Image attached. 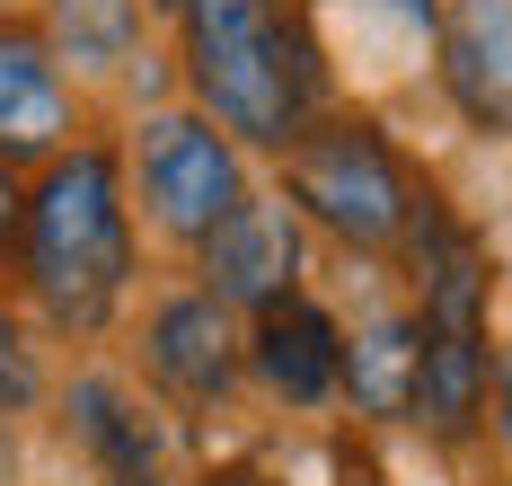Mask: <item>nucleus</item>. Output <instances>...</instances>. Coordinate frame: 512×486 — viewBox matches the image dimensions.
I'll use <instances>...</instances> for the list:
<instances>
[{
	"mask_svg": "<svg viewBox=\"0 0 512 486\" xmlns=\"http://www.w3.org/2000/svg\"><path fill=\"white\" fill-rule=\"evenodd\" d=\"M195 98L248 142H292L318 98V45L292 0H186Z\"/></svg>",
	"mask_w": 512,
	"mask_h": 486,
	"instance_id": "nucleus-1",
	"label": "nucleus"
},
{
	"mask_svg": "<svg viewBox=\"0 0 512 486\" xmlns=\"http://www.w3.org/2000/svg\"><path fill=\"white\" fill-rule=\"evenodd\" d=\"M27 283L62 327H106L133 274V230H124V186L106 151H71L45 168L27 204Z\"/></svg>",
	"mask_w": 512,
	"mask_h": 486,
	"instance_id": "nucleus-2",
	"label": "nucleus"
},
{
	"mask_svg": "<svg viewBox=\"0 0 512 486\" xmlns=\"http://www.w3.org/2000/svg\"><path fill=\"white\" fill-rule=\"evenodd\" d=\"M292 204L354 248H389L415 230V213L433 195H415L407 160L371 124H318V133H292Z\"/></svg>",
	"mask_w": 512,
	"mask_h": 486,
	"instance_id": "nucleus-3",
	"label": "nucleus"
},
{
	"mask_svg": "<svg viewBox=\"0 0 512 486\" xmlns=\"http://www.w3.org/2000/svg\"><path fill=\"white\" fill-rule=\"evenodd\" d=\"M142 195H151V213L168 221L177 239H212L248 186H239V160H230V142H221L212 124L159 115L151 133H142Z\"/></svg>",
	"mask_w": 512,
	"mask_h": 486,
	"instance_id": "nucleus-4",
	"label": "nucleus"
},
{
	"mask_svg": "<svg viewBox=\"0 0 512 486\" xmlns=\"http://www.w3.org/2000/svg\"><path fill=\"white\" fill-rule=\"evenodd\" d=\"M204 274H212V301H221V310H265V301H283L292 274H301V221H292V204L239 195L230 221L204 239Z\"/></svg>",
	"mask_w": 512,
	"mask_h": 486,
	"instance_id": "nucleus-5",
	"label": "nucleus"
},
{
	"mask_svg": "<svg viewBox=\"0 0 512 486\" xmlns=\"http://www.w3.org/2000/svg\"><path fill=\"white\" fill-rule=\"evenodd\" d=\"M248 354H256V372H265V389L292 398V407H318V398L336 389V372H345L336 319H327L318 301H301V292H283V301L256 310V345Z\"/></svg>",
	"mask_w": 512,
	"mask_h": 486,
	"instance_id": "nucleus-6",
	"label": "nucleus"
},
{
	"mask_svg": "<svg viewBox=\"0 0 512 486\" xmlns=\"http://www.w3.org/2000/svg\"><path fill=\"white\" fill-rule=\"evenodd\" d=\"M442 80L477 124L512 133V0H460L442 18Z\"/></svg>",
	"mask_w": 512,
	"mask_h": 486,
	"instance_id": "nucleus-7",
	"label": "nucleus"
},
{
	"mask_svg": "<svg viewBox=\"0 0 512 486\" xmlns=\"http://www.w3.org/2000/svg\"><path fill=\"white\" fill-rule=\"evenodd\" d=\"M442 442H460L486 416V327L477 319H424V354H415V407Z\"/></svg>",
	"mask_w": 512,
	"mask_h": 486,
	"instance_id": "nucleus-8",
	"label": "nucleus"
},
{
	"mask_svg": "<svg viewBox=\"0 0 512 486\" xmlns=\"http://www.w3.org/2000/svg\"><path fill=\"white\" fill-rule=\"evenodd\" d=\"M151 372L177 389V398H221L230 372H239V345H230V310L212 292H186L151 319Z\"/></svg>",
	"mask_w": 512,
	"mask_h": 486,
	"instance_id": "nucleus-9",
	"label": "nucleus"
},
{
	"mask_svg": "<svg viewBox=\"0 0 512 486\" xmlns=\"http://www.w3.org/2000/svg\"><path fill=\"white\" fill-rule=\"evenodd\" d=\"M71 425L98 451L106 486H168V451H159V433L142 425V407H133L115 380H80V389H71Z\"/></svg>",
	"mask_w": 512,
	"mask_h": 486,
	"instance_id": "nucleus-10",
	"label": "nucleus"
},
{
	"mask_svg": "<svg viewBox=\"0 0 512 486\" xmlns=\"http://www.w3.org/2000/svg\"><path fill=\"white\" fill-rule=\"evenodd\" d=\"M62 133V80L36 36H0V151H36Z\"/></svg>",
	"mask_w": 512,
	"mask_h": 486,
	"instance_id": "nucleus-11",
	"label": "nucleus"
},
{
	"mask_svg": "<svg viewBox=\"0 0 512 486\" xmlns=\"http://www.w3.org/2000/svg\"><path fill=\"white\" fill-rule=\"evenodd\" d=\"M415 354H424V327L415 319H371L345 345V372L354 380V407H371V416H407L415 407Z\"/></svg>",
	"mask_w": 512,
	"mask_h": 486,
	"instance_id": "nucleus-12",
	"label": "nucleus"
},
{
	"mask_svg": "<svg viewBox=\"0 0 512 486\" xmlns=\"http://www.w3.org/2000/svg\"><path fill=\"white\" fill-rule=\"evenodd\" d=\"M53 27H62L71 62H115L133 45V0H53Z\"/></svg>",
	"mask_w": 512,
	"mask_h": 486,
	"instance_id": "nucleus-13",
	"label": "nucleus"
},
{
	"mask_svg": "<svg viewBox=\"0 0 512 486\" xmlns=\"http://www.w3.org/2000/svg\"><path fill=\"white\" fill-rule=\"evenodd\" d=\"M27 398H36V354H27V336H18V327L0 319V416H18Z\"/></svg>",
	"mask_w": 512,
	"mask_h": 486,
	"instance_id": "nucleus-14",
	"label": "nucleus"
},
{
	"mask_svg": "<svg viewBox=\"0 0 512 486\" xmlns=\"http://www.w3.org/2000/svg\"><path fill=\"white\" fill-rule=\"evenodd\" d=\"M18 213H27V204H18V186L0 177V257H9V239H18Z\"/></svg>",
	"mask_w": 512,
	"mask_h": 486,
	"instance_id": "nucleus-15",
	"label": "nucleus"
},
{
	"mask_svg": "<svg viewBox=\"0 0 512 486\" xmlns=\"http://www.w3.org/2000/svg\"><path fill=\"white\" fill-rule=\"evenodd\" d=\"M204 486H256V478H248V469H212Z\"/></svg>",
	"mask_w": 512,
	"mask_h": 486,
	"instance_id": "nucleus-16",
	"label": "nucleus"
},
{
	"mask_svg": "<svg viewBox=\"0 0 512 486\" xmlns=\"http://www.w3.org/2000/svg\"><path fill=\"white\" fill-rule=\"evenodd\" d=\"M398 9H407V18H433V0H398Z\"/></svg>",
	"mask_w": 512,
	"mask_h": 486,
	"instance_id": "nucleus-17",
	"label": "nucleus"
},
{
	"mask_svg": "<svg viewBox=\"0 0 512 486\" xmlns=\"http://www.w3.org/2000/svg\"><path fill=\"white\" fill-rule=\"evenodd\" d=\"M345 486H371V478H345Z\"/></svg>",
	"mask_w": 512,
	"mask_h": 486,
	"instance_id": "nucleus-18",
	"label": "nucleus"
},
{
	"mask_svg": "<svg viewBox=\"0 0 512 486\" xmlns=\"http://www.w3.org/2000/svg\"><path fill=\"white\" fill-rule=\"evenodd\" d=\"M504 407H512V389H504Z\"/></svg>",
	"mask_w": 512,
	"mask_h": 486,
	"instance_id": "nucleus-19",
	"label": "nucleus"
}]
</instances>
